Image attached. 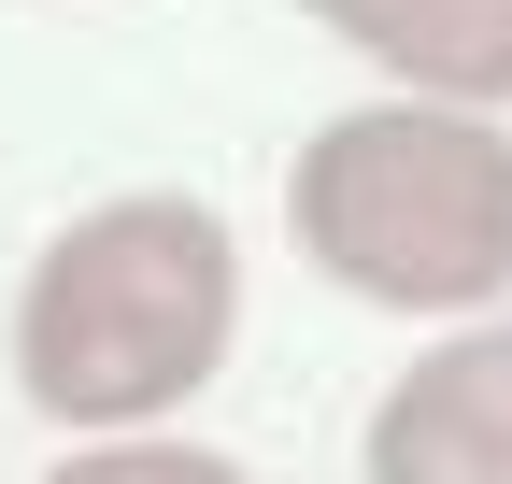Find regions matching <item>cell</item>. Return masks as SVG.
Segmentation results:
<instances>
[{"instance_id":"obj_3","label":"cell","mask_w":512,"mask_h":484,"mask_svg":"<svg viewBox=\"0 0 512 484\" xmlns=\"http://www.w3.org/2000/svg\"><path fill=\"white\" fill-rule=\"evenodd\" d=\"M370 484H512V314L427 342L370 413Z\"/></svg>"},{"instance_id":"obj_1","label":"cell","mask_w":512,"mask_h":484,"mask_svg":"<svg viewBox=\"0 0 512 484\" xmlns=\"http://www.w3.org/2000/svg\"><path fill=\"white\" fill-rule=\"evenodd\" d=\"M242 328V257L200 200H100L86 228L43 242L15 299V371L57 428H143L200 399Z\"/></svg>"},{"instance_id":"obj_5","label":"cell","mask_w":512,"mask_h":484,"mask_svg":"<svg viewBox=\"0 0 512 484\" xmlns=\"http://www.w3.org/2000/svg\"><path fill=\"white\" fill-rule=\"evenodd\" d=\"M57 484H242L228 456H185V442H100V456H72Z\"/></svg>"},{"instance_id":"obj_4","label":"cell","mask_w":512,"mask_h":484,"mask_svg":"<svg viewBox=\"0 0 512 484\" xmlns=\"http://www.w3.org/2000/svg\"><path fill=\"white\" fill-rule=\"evenodd\" d=\"M299 15L427 100H512V0H299Z\"/></svg>"},{"instance_id":"obj_2","label":"cell","mask_w":512,"mask_h":484,"mask_svg":"<svg viewBox=\"0 0 512 484\" xmlns=\"http://www.w3.org/2000/svg\"><path fill=\"white\" fill-rule=\"evenodd\" d=\"M299 257L384 314L512 299V129L498 114H342L285 171Z\"/></svg>"}]
</instances>
